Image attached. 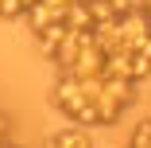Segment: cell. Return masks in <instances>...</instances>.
Listing matches in <instances>:
<instances>
[{"label":"cell","instance_id":"cell-2","mask_svg":"<svg viewBox=\"0 0 151 148\" xmlns=\"http://www.w3.org/2000/svg\"><path fill=\"white\" fill-rule=\"evenodd\" d=\"M66 31H70V27H66L62 20H54V23L39 27V31H35V51H39L43 58H54V55H58V43L66 39Z\"/></svg>","mask_w":151,"mask_h":148},{"label":"cell","instance_id":"cell-1","mask_svg":"<svg viewBox=\"0 0 151 148\" xmlns=\"http://www.w3.org/2000/svg\"><path fill=\"white\" fill-rule=\"evenodd\" d=\"M139 86L128 82V78H101V90H97V113H101V125H116L132 105H136V94Z\"/></svg>","mask_w":151,"mask_h":148},{"label":"cell","instance_id":"cell-3","mask_svg":"<svg viewBox=\"0 0 151 148\" xmlns=\"http://www.w3.org/2000/svg\"><path fill=\"white\" fill-rule=\"evenodd\" d=\"M43 148H93V140H89V129H81V125H66V129L50 133Z\"/></svg>","mask_w":151,"mask_h":148}]
</instances>
